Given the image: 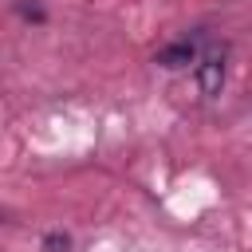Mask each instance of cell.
Masks as SVG:
<instances>
[{
  "mask_svg": "<svg viewBox=\"0 0 252 252\" xmlns=\"http://www.w3.org/2000/svg\"><path fill=\"white\" fill-rule=\"evenodd\" d=\"M224 59H228V47L224 43H209L197 59V83L205 94H217L220 83H224Z\"/></svg>",
  "mask_w": 252,
  "mask_h": 252,
  "instance_id": "1",
  "label": "cell"
},
{
  "mask_svg": "<svg viewBox=\"0 0 252 252\" xmlns=\"http://www.w3.org/2000/svg\"><path fill=\"white\" fill-rule=\"evenodd\" d=\"M201 59V35H185V39H177V43H169V47H161L158 55H154V63H161V67H185V63H197Z\"/></svg>",
  "mask_w": 252,
  "mask_h": 252,
  "instance_id": "2",
  "label": "cell"
},
{
  "mask_svg": "<svg viewBox=\"0 0 252 252\" xmlns=\"http://www.w3.org/2000/svg\"><path fill=\"white\" fill-rule=\"evenodd\" d=\"M47 248H67V236H47Z\"/></svg>",
  "mask_w": 252,
  "mask_h": 252,
  "instance_id": "3",
  "label": "cell"
}]
</instances>
